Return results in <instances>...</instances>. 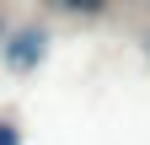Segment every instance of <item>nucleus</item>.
Listing matches in <instances>:
<instances>
[{"label":"nucleus","mask_w":150,"mask_h":145,"mask_svg":"<svg viewBox=\"0 0 150 145\" xmlns=\"http://www.w3.org/2000/svg\"><path fill=\"white\" fill-rule=\"evenodd\" d=\"M43 27H22V32H11V43H6V65L11 70H32L38 59H43Z\"/></svg>","instance_id":"1"},{"label":"nucleus","mask_w":150,"mask_h":145,"mask_svg":"<svg viewBox=\"0 0 150 145\" xmlns=\"http://www.w3.org/2000/svg\"><path fill=\"white\" fill-rule=\"evenodd\" d=\"M59 11H81V16H91V11H102L107 0H54Z\"/></svg>","instance_id":"2"},{"label":"nucleus","mask_w":150,"mask_h":145,"mask_svg":"<svg viewBox=\"0 0 150 145\" xmlns=\"http://www.w3.org/2000/svg\"><path fill=\"white\" fill-rule=\"evenodd\" d=\"M0 145H22V134H16V124H6V118H0Z\"/></svg>","instance_id":"3"}]
</instances>
